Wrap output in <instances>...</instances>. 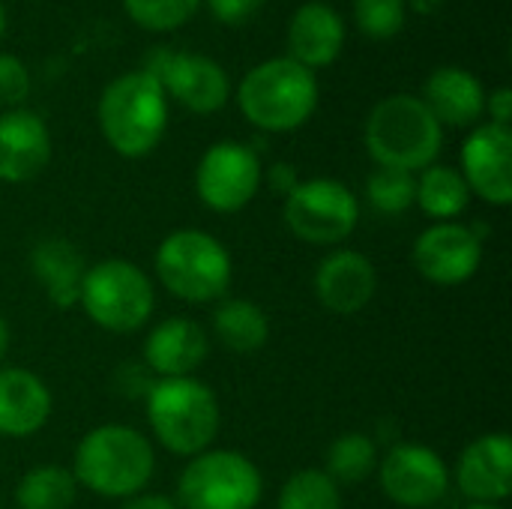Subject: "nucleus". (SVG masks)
Listing matches in <instances>:
<instances>
[{"label":"nucleus","mask_w":512,"mask_h":509,"mask_svg":"<svg viewBox=\"0 0 512 509\" xmlns=\"http://www.w3.org/2000/svg\"><path fill=\"white\" fill-rule=\"evenodd\" d=\"M72 477L81 489L126 501L147 492L156 474V453L147 435L123 423H102L90 429L72 453Z\"/></svg>","instance_id":"1"},{"label":"nucleus","mask_w":512,"mask_h":509,"mask_svg":"<svg viewBox=\"0 0 512 509\" xmlns=\"http://www.w3.org/2000/svg\"><path fill=\"white\" fill-rule=\"evenodd\" d=\"M144 408L153 438L180 459L210 450L222 429L219 396L195 375L156 378L144 393Z\"/></svg>","instance_id":"2"},{"label":"nucleus","mask_w":512,"mask_h":509,"mask_svg":"<svg viewBox=\"0 0 512 509\" xmlns=\"http://www.w3.org/2000/svg\"><path fill=\"white\" fill-rule=\"evenodd\" d=\"M99 132L126 159L153 153L168 129V93L144 69L117 75L96 105Z\"/></svg>","instance_id":"3"},{"label":"nucleus","mask_w":512,"mask_h":509,"mask_svg":"<svg viewBox=\"0 0 512 509\" xmlns=\"http://www.w3.org/2000/svg\"><path fill=\"white\" fill-rule=\"evenodd\" d=\"M363 141L378 168L414 174L438 162L444 147V126L420 96L393 93L369 111Z\"/></svg>","instance_id":"4"},{"label":"nucleus","mask_w":512,"mask_h":509,"mask_svg":"<svg viewBox=\"0 0 512 509\" xmlns=\"http://www.w3.org/2000/svg\"><path fill=\"white\" fill-rule=\"evenodd\" d=\"M237 105L261 132H294L318 108V78L291 57H273L243 75Z\"/></svg>","instance_id":"5"},{"label":"nucleus","mask_w":512,"mask_h":509,"mask_svg":"<svg viewBox=\"0 0 512 509\" xmlns=\"http://www.w3.org/2000/svg\"><path fill=\"white\" fill-rule=\"evenodd\" d=\"M159 285L183 303L222 300L234 279L231 252L219 237L201 228L171 231L153 255Z\"/></svg>","instance_id":"6"},{"label":"nucleus","mask_w":512,"mask_h":509,"mask_svg":"<svg viewBox=\"0 0 512 509\" xmlns=\"http://www.w3.org/2000/svg\"><path fill=\"white\" fill-rule=\"evenodd\" d=\"M78 306L105 333H138L156 309L153 279L126 258H105L84 270Z\"/></svg>","instance_id":"7"},{"label":"nucleus","mask_w":512,"mask_h":509,"mask_svg":"<svg viewBox=\"0 0 512 509\" xmlns=\"http://www.w3.org/2000/svg\"><path fill=\"white\" fill-rule=\"evenodd\" d=\"M264 498L258 465L240 450H204L186 462L177 480L180 509H255Z\"/></svg>","instance_id":"8"},{"label":"nucleus","mask_w":512,"mask_h":509,"mask_svg":"<svg viewBox=\"0 0 512 509\" xmlns=\"http://www.w3.org/2000/svg\"><path fill=\"white\" fill-rule=\"evenodd\" d=\"M282 216L297 240L309 246H339L360 222V201L345 183L333 177H312L300 180L285 195Z\"/></svg>","instance_id":"9"},{"label":"nucleus","mask_w":512,"mask_h":509,"mask_svg":"<svg viewBox=\"0 0 512 509\" xmlns=\"http://www.w3.org/2000/svg\"><path fill=\"white\" fill-rule=\"evenodd\" d=\"M264 183L258 153L240 141H216L195 168V192L213 213H240Z\"/></svg>","instance_id":"10"},{"label":"nucleus","mask_w":512,"mask_h":509,"mask_svg":"<svg viewBox=\"0 0 512 509\" xmlns=\"http://www.w3.org/2000/svg\"><path fill=\"white\" fill-rule=\"evenodd\" d=\"M144 72L153 75L165 93H171L183 108L195 114H216L231 96L228 72L207 54L153 48L147 54Z\"/></svg>","instance_id":"11"},{"label":"nucleus","mask_w":512,"mask_h":509,"mask_svg":"<svg viewBox=\"0 0 512 509\" xmlns=\"http://www.w3.org/2000/svg\"><path fill=\"white\" fill-rule=\"evenodd\" d=\"M378 486L402 509L435 507L450 489V468L426 444H396L378 459Z\"/></svg>","instance_id":"12"},{"label":"nucleus","mask_w":512,"mask_h":509,"mask_svg":"<svg viewBox=\"0 0 512 509\" xmlns=\"http://www.w3.org/2000/svg\"><path fill=\"white\" fill-rule=\"evenodd\" d=\"M483 243L486 240H480L471 225L435 222L417 237L411 261L426 282L456 288L477 276L483 264Z\"/></svg>","instance_id":"13"},{"label":"nucleus","mask_w":512,"mask_h":509,"mask_svg":"<svg viewBox=\"0 0 512 509\" xmlns=\"http://www.w3.org/2000/svg\"><path fill=\"white\" fill-rule=\"evenodd\" d=\"M462 177L471 195L492 207L512 201V132L510 126L480 123L462 144Z\"/></svg>","instance_id":"14"},{"label":"nucleus","mask_w":512,"mask_h":509,"mask_svg":"<svg viewBox=\"0 0 512 509\" xmlns=\"http://www.w3.org/2000/svg\"><path fill=\"white\" fill-rule=\"evenodd\" d=\"M453 480L471 504H504L512 495V441L507 432L474 438L456 459Z\"/></svg>","instance_id":"15"},{"label":"nucleus","mask_w":512,"mask_h":509,"mask_svg":"<svg viewBox=\"0 0 512 509\" xmlns=\"http://www.w3.org/2000/svg\"><path fill=\"white\" fill-rule=\"evenodd\" d=\"M312 288L318 303L333 315H357L363 312L378 291L375 264L357 249H333L321 258L312 276Z\"/></svg>","instance_id":"16"},{"label":"nucleus","mask_w":512,"mask_h":509,"mask_svg":"<svg viewBox=\"0 0 512 509\" xmlns=\"http://www.w3.org/2000/svg\"><path fill=\"white\" fill-rule=\"evenodd\" d=\"M51 162V132L48 123L27 111L12 108L0 114V180L30 183Z\"/></svg>","instance_id":"17"},{"label":"nucleus","mask_w":512,"mask_h":509,"mask_svg":"<svg viewBox=\"0 0 512 509\" xmlns=\"http://www.w3.org/2000/svg\"><path fill=\"white\" fill-rule=\"evenodd\" d=\"M210 354V339L204 327L192 318H165L153 324L141 345L144 366L159 378H189Z\"/></svg>","instance_id":"18"},{"label":"nucleus","mask_w":512,"mask_h":509,"mask_svg":"<svg viewBox=\"0 0 512 509\" xmlns=\"http://www.w3.org/2000/svg\"><path fill=\"white\" fill-rule=\"evenodd\" d=\"M54 411L48 384L21 366H0V438L24 441L45 429Z\"/></svg>","instance_id":"19"},{"label":"nucleus","mask_w":512,"mask_h":509,"mask_svg":"<svg viewBox=\"0 0 512 509\" xmlns=\"http://www.w3.org/2000/svg\"><path fill=\"white\" fill-rule=\"evenodd\" d=\"M345 48V21L342 15L324 3L312 0L303 3L288 24V57L306 69H324L336 63Z\"/></svg>","instance_id":"20"},{"label":"nucleus","mask_w":512,"mask_h":509,"mask_svg":"<svg viewBox=\"0 0 512 509\" xmlns=\"http://www.w3.org/2000/svg\"><path fill=\"white\" fill-rule=\"evenodd\" d=\"M426 108L441 126H474L486 114V90L480 78L462 66H441L426 78L423 96Z\"/></svg>","instance_id":"21"},{"label":"nucleus","mask_w":512,"mask_h":509,"mask_svg":"<svg viewBox=\"0 0 512 509\" xmlns=\"http://www.w3.org/2000/svg\"><path fill=\"white\" fill-rule=\"evenodd\" d=\"M87 261L81 249L66 237H42L30 249V273L42 285L45 297L57 309H75L81 294Z\"/></svg>","instance_id":"22"},{"label":"nucleus","mask_w":512,"mask_h":509,"mask_svg":"<svg viewBox=\"0 0 512 509\" xmlns=\"http://www.w3.org/2000/svg\"><path fill=\"white\" fill-rule=\"evenodd\" d=\"M213 336L234 354H255L270 342V318L252 300L222 297L213 309Z\"/></svg>","instance_id":"23"},{"label":"nucleus","mask_w":512,"mask_h":509,"mask_svg":"<svg viewBox=\"0 0 512 509\" xmlns=\"http://www.w3.org/2000/svg\"><path fill=\"white\" fill-rule=\"evenodd\" d=\"M414 204L435 222H456L471 204V189L459 168L435 162L420 171Z\"/></svg>","instance_id":"24"},{"label":"nucleus","mask_w":512,"mask_h":509,"mask_svg":"<svg viewBox=\"0 0 512 509\" xmlns=\"http://www.w3.org/2000/svg\"><path fill=\"white\" fill-rule=\"evenodd\" d=\"M78 498V483L69 468L39 465L30 468L15 486L18 509H72Z\"/></svg>","instance_id":"25"},{"label":"nucleus","mask_w":512,"mask_h":509,"mask_svg":"<svg viewBox=\"0 0 512 509\" xmlns=\"http://www.w3.org/2000/svg\"><path fill=\"white\" fill-rule=\"evenodd\" d=\"M378 447L363 432H345L339 435L327 450L324 474L342 489V486H360L366 483L378 468Z\"/></svg>","instance_id":"26"},{"label":"nucleus","mask_w":512,"mask_h":509,"mask_svg":"<svg viewBox=\"0 0 512 509\" xmlns=\"http://www.w3.org/2000/svg\"><path fill=\"white\" fill-rule=\"evenodd\" d=\"M276 509H342V489L321 468H303L282 483Z\"/></svg>","instance_id":"27"},{"label":"nucleus","mask_w":512,"mask_h":509,"mask_svg":"<svg viewBox=\"0 0 512 509\" xmlns=\"http://www.w3.org/2000/svg\"><path fill=\"white\" fill-rule=\"evenodd\" d=\"M417 177L396 168H375L366 180V198L381 216H402L414 207Z\"/></svg>","instance_id":"28"},{"label":"nucleus","mask_w":512,"mask_h":509,"mask_svg":"<svg viewBox=\"0 0 512 509\" xmlns=\"http://www.w3.org/2000/svg\"><path fill=\"white\" fill-rule=\"evenodd\" d=\"M198 6L201 0H123L129 18L153 33L183 27L198 12Z\"/></svg>","instance_id":"29"},{"label":"nucleus","mask_w":512,"mask_h":509,"mask_svg":"<svg viewBox=\"0 0 512 509\" xmlns=\"http://www.w3.org/2000/svg\"><path fill=\"white\" fill-rule=\"evenodd\" d=\"M405 0H354V18L363 36L369 39H393L405 27Z\"/></svg>","instance_id":"30"},{"label":"nucleus","mask_w":512,"mask_h":509,"mask_svg":"<svg viewBox=\"0 0 512 509\" xmlns=\"http://www.w3.org/2000/svg\"><path fill=\"white\" fill-rule=\"evenodd\" d=\"M30 96V72L15 54H0V105L18 108Z\"/></svg>","instance_id":"31"},{"label":"nucleus","mask_w":512,"mask_h":509,"mask_svg":"<svg viewBox=\"0 0 512 509\" xmlns=\"http://www.w3.org/2000/svg\"><path fill=\"white\" fill-rule=\"evenodd\" d=\"M207 6L222 24H246L258 15L264 0H207Z\"/></svg>","instance_id":"32"},{"label":"nucleus","mask_w":512,"mask_h":509,"mask_svg":"<svg viewBox=\"0 0 512 509\" xmlns=\"http://www.w3.org/2000/svg\"><path fill=\"white\" fill-rule=\"evenodd\" d=\"M486 108H489V123H495V126H510V120H512L510 87H498L495 93H489V96H486Z\"/></svg>","instance_id":"33"},{"label":"nucleus","mask_w":512,"mask_h":509,"mask_svg":"<svg viewBox=\"0 0 512 509\" xmlns=\"http://www.w3.org/2000/svg\"><path fill=\"white\" fill-rule=\"evenodd\" d=\"M267 183H270L273 192L288 195V192L300 183V177H297V168H294V165H288V162H273L270 171H267Z\"/></svg>","instance_id":"34"},{"label":"nucleus","mask_w":512,"mask_h":509,"mask_svg":"<svg viewBox=\"0 0 512 509\" xmlns=\"http://www.w3.org/2000/svg\"><path fill=\"white\" fill-rule=\"evenodd\" d=\"M120 509H180L177 501L171 495H162V492H138L132 498H126Z\"/></svg>","instance_id":"35"},{"label":"nucleus","mask_w":512,"mask_h":509,"mask_svg":"<svg viewBox=\"0 0 512 509\" xmlns=\"http://www.w3.org/2000/svg\"><path fill=\"white\" fill-rule=\"evenodd\" d=\"M9 345H12V330H9L6 318L0 315V363H3L6 354H9Z\"/></svg>","instance_id":"36"},{"label":"nucleus","mask_w":512,"mask_h":509,"mask_svg":"<svg viewBox=\"0 0 512 509\" xmlns=\"http://www.w3.org/2000/svg\"><path fill=\"white\" fill-rule=\"evenodd\" d=\"M411 3H414V9H417V12H423V15H432V12H435V9H438L444 0H411Z\"/></svg>","instance_id":"37"},{"label":"nucleus","mask_w":512,"mask_h":509,"mask_svg":"<svg viewBox=\"0 0 512 509\" xmlns=\"http://www.w3.org/2000/svg\"><path fill=\"white\" fill-rule=\"evenodd\" d=\"M3 30H6V9H3V0H0V36H3Z\"/></svg>","instance_id":"38"},{"label":"nucleus","mask_w":512,"mask_h":509,"mask_svg":"<svg viewBox=\"0 0 512 509\" xmlns=\"http://www.w3.org/2000/svg\"><path fill=\"white\" fill-rule=\"evenodd\" d=\"M465 509H504V507H498V504H471V507H465Z\"/></svg>","instance_id":"39"},{"label":"nucleus","mask_w":512,"mask_h":509,"mask_svg":"<svg viewBox=\"0 0 512 509\" xmlns=\"http://www.w3.org/2000/svg\"><path fill=\"white\" fill-rule=\"evenodd\" d=\"M0 509H3V504H0Z\"/></svg>","instance_id":"40"}]
</instances>
